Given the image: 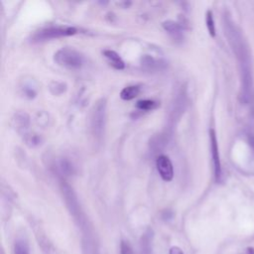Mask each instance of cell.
<instances>
[{
	"mask_svg": "<svg viewBox=\"0 0 254 254\" xmlns=\"http://www.w3.org/2000/svg\"><path fill=\"white\" fill-rule=\"evenodd\" d=\"M60 170H61L62 173H64V174L70 175V174H72L73 167H72V165H71L68 161L64 160V161H62L61 164H60Z\"/></svg>",
	"mask_w": 254,
	"mask_h": 254,
	"instance_id": "cell-17",
	"label": "cell"
},
{
	"mask_svg": "<svg viewBox=\"0 0 254 254\" xmlns=\"http://www.w3.org/2000/svg\"><path fill=\"white\" fill-rule=\"evenodd\" d=\"M76 33V29L74 27L69 26H57V27H48L36 32L33 37V42H42L51 39H58L62 37H67L74 35Z\"/></svg>",
	"mask_w": 254,
	"mask_h": 254,
	"instance_id": "cell-4",
	"label": "cell"
},
{
	"mask_svg": "<svg viewBox=\"0 0 254 254\" xmlns=\"http://www.w3.org/2000/svg\"><path fill=\"white\" fill-rule=\"evenodd\" d=\"M14 254H30V247L27 240L19 238L15 241Z\"/></svg>",
	"mask_w": 254,
	"mask_h": 254,
	"instance_id": "cell-13",
	"label": "cell"
},
{
	"mask_svg": "<svg viewBox=\"0 0 254 254\" xmlns=\"http://www.w3.org/2000/svg\"><path fill=\"white\" fill-rule=\"evenodd\" d=\"M152 238H153L152 229H148L147 232H145L141 238V243H140V253L141 254H151Z\"/></svg>",
	"mask_w": 254,
	"mask_h": 254,
	"instance_id": "cell-9",
	"label": "cell"
},
{
	"mask_svg": "<svg viewBox=\"0 0 254 254\" xmlns=\"http://www.w3.org/2000/svg\"><path fill=\"white\" fill-rule=\"evenodd\" d=\"M132 247L130 243L126 240H121L120 242V254H132Z\"/></svg>",
	"mask_w": 254,
	"mask_h": 254,
	"instance_id": "cell-18",
	"label": "cell"
},
{
	"mask_svg": "<svg viewBox=\"0 0 254 254\" xmlns=\"http://www.w3.org/2000/svg\"><path fill=\"white\" fill-rule=\"evenodd\" d=\"M209 139H210V152H211L214 180L216 182H220L221 176H222V169H221V163H220V158H219L217 139H216L215 131L213 129L209 130Z\"/></svg>",
	"mask_w": 254,
	"mask_h": 254,
	"instance_id": "cell-6",
	"label": "cell"
},
{
	"mask_svg": "<svg viewBox=\"0 0 254 254\" xmlns=\"http://www.w3.org/2000/svg\"><path fill=\"white\" fill-rule=\"evenodd\" d=\"M55 62L67 69H78L83 64V56L74 49L63 48L55 54Z\"/></svg>",
	"mask_w": 254,
	"mask_h": 254,
	"instance_id": "cell-2",
	"label": "cell"
},
{
	"mask_svg": "<svg viewBox=\"0 0 254 254\" xmlns=\"http://www.w3.org/2000/svg\"><path fill=\"white\" fill-rule=\"evenodd\" d=\"M169 254H184L183 250L178 246H173L169 250Z\"/></svg>",
	"mask_w": 254,
	"mask_h": 254,
	"instance_id": "cell-19",
	"label": "cell"
},
{
	"mask_svg": "<svg viewBox=\"0 0 254 254\" xmlns=\"http://www.w3.org/2000/svg\"><path fill=\"white\" fill-rule=\"evenodd\" d=\"M62 192H63V195H64V199L67 205V208L69 209L70 213L78 220H81V209H80V205L78 203V200H77V196L75 194V192L73 191L72 188L70 186H68L66 183L63 182L62 183Z\"/></svg>",
	"mask_w": 254,
	"mask_h": 254,
	"instance_id": "cell-5",
	"label": "cell"
},
{
	"mask_svg": "<svg viewBox=\"0 0 254 254\" xmlns=\"http://www.w3.org/2000/svg\"><path fill=\"white\" fill-rule=\"evenodd\" d=\"M91 130L95 138L100 139L104 133L106 123V100L99 99L92 108L91 112Z\"/></svg>",
	"mask_w": 254,
	"mask_h": 254,
	"instance_id": "cell-3",
	"label": "cell"
},
{
	"mask_svg": "<svg viewBox=\"0 0 254 254\" xmlns=\"http://www.w3.org/2000/svg\"><path fill=\"white\" fill-rule=\"evenodd\" d=\"M103 55L106 58V60L108 61V63L116 69H123L125 66V64L123 62V60L121 59V57L112 50H104L103 51Z\"/></svg>",
	"mask_w": 254,
	"mask_h": 254,
	"instance_id": "cell-8",
	"label": "cell"
},
{
	"mask_svg": "<svg viewBox=\"0 0 254 254\" xmlns=\"http://www.w3.org/2000/svg\"><path fill=\"white\" fill-rule=\"evenodd\" d=\"M156 167H157L159 175L161 176V178L164 181L170 182L173 180L174 167H173V164H172L171 160L169 159V157H167L165 155L158 156V158L156 159Z\"/></svg>",
	"mask_w": 254,
	"mask_h": 254,
	"instance_id": "cell-7",
	"label": "cell"
},
{
	"mask_svg": "<svg viewBox=\"0 0 254 254\" xmlns=\"http://www.w3.org/2000/svg\"><path fill=\"white\" fill-rule=\"evenodd\" d=\"M136 106H137V108H139L141 110H152L158 106V103L154 100L144 99V100H139L137 102Z\"/></svg>",
	"mask_w": 254,
	"mask_h": 254,
	"instance_id": "cell-14",
	"label": "cell"
},
{
	"mask_svg": "<svg viewBox=\"0 0 254 254\" xmlns=\"http://www.w3.org/2000/svg\"><path fill=\"white\" fill-rule=\"evenodd\" d=\"M142 65L146 68V69H154L155 68V66H157V64H156V62H155V60L152 58V57H150V56H148V55H146V56H144L143 58H142Z\"/></svg>",
	"mask_w": 254,
	"mask_h": 254,
	"instance_id": "cell-16",
	"label": "cell"
},
{
	"mask_svg": "<svg viewBox=\"0 0 254 254\" xmlns=\"http://www.w3.org/2000/svg\"><path fill=\"white\" fill-rule=\"evenodd\" d=\"M163 27L173 37L178 38L179 36H181V27H180V25L178 23H176V22H174L172 20H168V21H165L163 23Z\"/></svg>",
	"mask_w": 254,
	"mask_h": 254,
	"instance_id": "cell-11",
	"label": "cell"
},
{
	"mask_svg": "<svg viewBox=\"0 0 254 254\" xmlns=\"http://www.w3.org/2000/svg\"><path fill=\"white\" fill-rule=\"evenodd\" d=\"M167 142H168V139L165 136V134H159L152 139V141L150 142V146L154 150V152H157L159 150H162L165 147Z\"/></svg>",
	"mask_w": 254,
	"mask_h": 254,
	"instance_id": "cell-12",
	"label": "cell"
},
{
	"mask_svg": "<svg viewBox=\"0 0 254 254\" xmlns=\"http://www.w3.org/2000/svg\"><path fill=\"white\" fill-rule=\"evenodd\" d=\"M205 23H206V27L209 32V35L211 37H214L215 36V25H214L212 12L210 10H208L205 14Z\"/></svg>",
	"mask_w": 254,
	"mask_h": 254,
	"instance_id": "cell-15",
	"label": "cell"
},
{
	"mask_svg": "<svg viewBox=\"0 0 254 254\" xmlns=\"http://www.w3.org/2000/svg\"><path fill=\"white\" fill-rule=\"evenodd\" d=\"M223 27L227 41L238 62L240 72V97L246 105H252L254 101V83L252 58L249 45L241 30L236 26L228 14L223 15Z\"/></svg>",
	"mask_w": 254,
	"mask_h": 254,
	"instance_id": "cell-1",
	"label": "cell"
},
{
	"mask_svg": "<svg viewBox=\"0 0 254 254\" xmlns=\"http://www.w3.org/2000/svg\"><path fill=\"white\" fill-rule=\"evenodd\" d=\"M140 92V87L138 85H129L124 87L120 92V97L124 100H131L135 98Z\"/></svg>",
	"mask_w": 254,
	"mask_h": 254,
	"instance_id": "cell-10",
	"label": "cell"
},
{
	"mask_svg": "<svg viewBox=\"0 0 254 254\" xmlns=\"http://www.w3.org/2000/svg\"><path fill=\"white\" fill-rule=\"evenodd\" d=\"M242 254H254V248L253 247H247Z\"/></svg>",
	"mask_w": 254,
	"mask_h": 254,
	"instance_id": "cell-20",
	"label": "cell"
}]
</instances>
